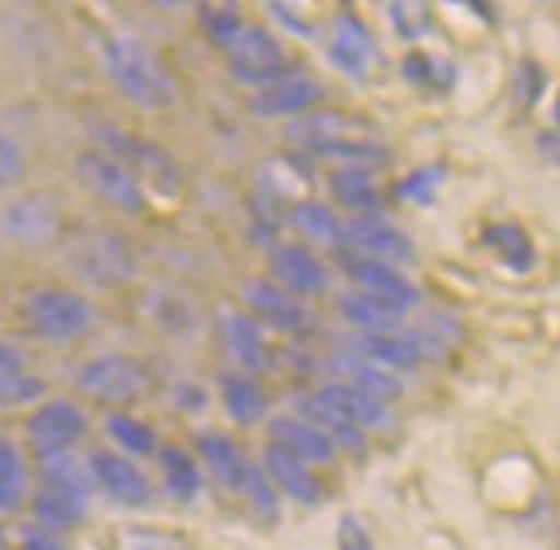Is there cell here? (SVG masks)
Masks as SVG:
<instances>
[{
    "mask_svg": "<svg viewBox=\"0 0 560 550\" xmlns=\"http://www.w3.org/2000/svg\"><path fill=\"white\" fill-rule=\"evenodd\" d=\"M104 70L125 101L142 112H166L177 104V80L163 59L136 35H107L101 46Z\"/></svg>",
    "mask_w": 560,
    "mask_h": 550,
    "instance_id": "6da1fadb",
    "label": "cell"
},
{
    "mask_svg": "<svg viewBox=\"0 0 560 550\" xmlns=\"http://www.w3.org/2000/svg\"><path fill=\"white\" fill-rule=\"evenodd\" d=\"M62 267L80 284L115 291L136 278V249L118 229H80L62 246Z\"/></svg>",
    "mask_w": 560,
    "mask_h": 550,
    "instance_id": "7a4b0ae2",
    "label": "cell"
},
{
    "mask_svg": "<svg viewBox=\"0 0 560 550\" xmlns=\"http://www.w3.org/2000/svg\"><path fill=\"white\" fill-rule=\"evenodd\" d=\"M21 315L35 336L49 343H73L80 336H88L94 326V308L91 302L77 291L67 288H38L32 291Z\"/></svg>",
    "mask_w": 560,
    "mask_h": 550,
    "instance_id": "3957f363",
    "label": "cell"
},
{
    "mask_svg": "<svg viewBox=\"0 0 560 550\" xmlns=\"http://www.w3.org/2000/svg\"><path fill=\"white\" fill-rule=\"evenodd\" d=\"M77 180L83 184V190L104 204H112L118 211H128V215H139L145 208V190L139 184V177L128 171V166L118 156H107V153H83L73 166Z\"/></svg>",
    "mask_w": 560,
    "mask_h": 550,
    "instance_id": "277c9868",
    "label": "cell"
},
{
    "mask_svg": "<svg viewBox=\"0 0 560 550\" xmlns=\"http://www.w3.org/2000/svg\"><path fill=\"white\" fill-rule=\"evenodd\" d=\"M229 56V70L232 77L243 83V87L264 91L270 83L288 77V56L284 46L267 32V28H243L235 35V42L225 49Z\"/></svg>",
    "mask_w": 560,
    "mask_h": 550,
    "instance_id": "5b68a950",
    "label": "cell"
},
{
    "mask_svg": "<svg viewBox=\"0 0 560 550\" xmlns=\"http://www.w3.org/2000/svg\"><path fill=\"white\" fill-rule=\"evenodd\" d=\"M83 436H88V412L73 406V401H46L28 419V443L38 460L73 454Z\"/></svg>",
    "mask_w": 560,
    "mask_h": 550,
    "instance_id": "8992f818",
    "label": "cell"
},
{
    "mask_svg": "<svg viewBox=\"0 0 560 550\" xmlns=\"http://www.w3.org/2000/svg\"><path fill=\"white\" fill-rule=\"evenodd\" d=\"M62 208L49 195H18L0 208V236L14 246H46L59 236Z\"/></svg>",
    "mask_w": 560,
    "mask_h": 550,
    "instance_id": "52a82bcc",
    "label": "cell"
},
{
    "mask_svg": "<svg viewBox=\"0 0 560 550\" xmlns=\"http://www.w3.org/2000/svg\"><path fill=\"white\" fill-rule=\"evenodd\" d=\"M77 388L83 395L97 398V401L121 406V401H136L145 391V374L132 356L104 353V356H94L91 364H83L77 371Z\"/></svg>",
    "mask_w": 560,
    "mask_h": 550,
    "instance_id": "ba28073f",
    "label": "cell"
},
{
    "mask_svg": "<svg viewBox=\"0 0 560 550\" xmlns=\"http://www.w3.org/2000/svg\"><path fill=\"white\" fill-rule=\"evenodd\" d=\"M88 471L94 489H101L118 505H128V510H142L153 499V484L136 468L132 457H121L115 450H94L88 460Z\"/></svg>",
    "mask_w": 560,
    "mask_h": 550,
    "instance_id": "9c48e42d",
    "label": "cell"
},
{
    "mask_svg": "<svg viewBox=\"0 0 560 550\" xmlns=\"http://www.w3.org/2000/svg\"><path fill=\"white\" fill-rule=\"evenodd\" d=\"M243 299L249 305V315L256 323H260V329H273V332H305L312 326V315L305 308V302H298L294 294H288L284 288H277L273 281H264L256 278L243 288Z\"/></svg>",
    "mask_w": 560,
    "mask_h": 550,
    "instance_id": "30bf717a",
    "label": "cell"
},
{
    "mask_svg": "<svg viewBox=\"0 0 560 550\" xmlns=\"http://www.w3.org/2000/svg\"><path fill=\"white\" fill-rule=\"evenodd\" d=\"M342 246H353L357 257H371L392 267L416 257L412 239L377 215H357L350 222H342Z\"/></svg>",
    "mask_w": 560,
    "mask_h": 550,
    "instance_id": "8fae6325",
    "label": "cell"
},
{
    "mask_svg": "<svg viewBox=\"0 0 560 550\" xmlns=\"http://www.w3.org/2000/svg\"><path fill=\"white\" fill-rule=\"evenodd\" d=\"M270 270H273V284L294 294V299H315V294L329 291L326 264L298 243H277L270 253Z\"/></svg>",
    "mask_w": 560,
    "mask_h": 550,
    "instance_id": "7c38bea8",
    "label": "cell"
},
{
    "mask_svg": "<svg viewBox=\"0 0 560 550\" xmlns=\"http://www.w3.org/2000/svg\"><path fill=\"white\" fill-rule=\"evenodd\" d=\"M326 91L308 73H288L284 80L270 83V87L256 91L249 101V112L256 118H305L312 115Z\"/></svg>",
    "mask_w": 560,
    "mask_h": 550,
    "instance_id": "4fadbf2b",
    "label": "cell"
},
{
    "mask_svg": "<svg viewBox=\"0 0 560 550\" xmlns=\"http://www.w3.org/2000/svg\"><path fill=\"white\" fill-rule=\"evenodd\" d=\"M374 49H377L374 35L368 25H363V17H357L350 11L332 17L329 38H326V56L339 73H347L353 80L368 77V70L374 67Z\"/></svg>",
    "mask_w": 560,
    "mask_h": 550,
    "instance_id": "5bb4252c",
    "label": "cell"
},
{
    "mask_svg": "<svg viewBox=\"0 0 560 550\" xmlns=\"http://www.w3.org/2000/svg\"><path fill=\"white\" fill-rule=\"evenodd\" d=\"M219 332L225 353L235 361L240 374H260L270 367V350H267V332L260 329V323L253 319L243 308H225L219 315Z\"/></svg>",
    "mask_w": 560,
    "mask_h": 550,
    "instance_id": "9a60e30c",
    "label": "cell"
},
{
    "mask_svg": "<svg viewBox=\"0 0 560 550\" xmlns=\"http://www.w3.org/2000/svg\"><path fill=\"white\" fill-rule=\"evenodd\" d=\"M342 264H347L350 278L368 294H374V299H384V302H392V305H398L405 312L422 302L419 288L408 281V273H401L392 264H381V260H371V257H357V253H353V257H342Z\"/></svg>",
    "mask_w": 560,
    "mask_h": 550,
    "instance_id": "2e32d148",
    "label": "cell"
},
{
    "mask_svg": "<svg viewBox=\"0 0 560 550\" xmlns=\"http://www.w3.org/2000/svg\"><path fill=\"white\" fill-rule=\"evenodd\" d=\"M377 129L363 118H350L339 112H315L305 118H294L288 125V139L301 150H315V145L339 142V139H374Z\"/></svg>",
    "mask_w": 560,
    "mask_h": 550,
    "instance_id": "e0dca14e",
    "label": "cell"
},
{
    "mask_svg": "<svg viewBox=\"0 0 560 550\" xmlns=\"http://www.w3.org/2000/svg\"><path fill=\"white\" fill-rule=\"evenodd\" d=\"M264 475L270 478V484L277 492H284L298 505H318L322 502V484H318L315 471L305 460H298L288 450L273 447V443H267V450H264Z\"/></svg>",
    "mask_w": 560,
    "mask_h": 550,
    "instance_id": "ac0fdd59",
    "label": "cell"
},
{
    "mask_svg": "<svg viewBox=\"0 0 560 550\" xmlns=\"http://www.w3.org/2000/svg\"><path fill=\"white\" fill-rule=\"evenodd\" d=\"M322 371L332 374V381H342V385H353L360 391L374 395L377 401L401 395V385L392 371H384V367L363 361V356H353V353H332L329 361H322Z\"/></svg>",
    "mask_w": 560,
    "mask_h": 550,
    "instance_id": "d6986e66",
    "label": "cell"
},
{
    "mask_svg": "<svg viewBox=\"0 0 560 550\" xmlns=\"http://www.w3.org/2000/svg\"><path fill=\"white\" fill-rule=\"evenodd\" d=\"M270 443L291 457L305 464H329L336 457V447L322 436L315 426H308L301 416H277L270 419Z\"/></svg>",
    "mask_w": 560,
    "mask_h": 550,
    "instance_id": "ffe728a7",
    "label": "cell"
},
{
    "mask_svg": "<svg viewBox=\"0 0 560 550\" xmlns=\"http://www.w3.org/2000/svg\"><path fill=\"white\" fill-rule=\"evenodd\" d=\"M142 312L163 336H174V340H194V336H198V326H201L198 312H194V305L177 291H166V288L149 291L142 299Z\"/></svg>",
    "mask_w": 560,
    "mask_h": 550,
    "instance_id": "44dd1931",
    "label": "cell"
},
{
    "mask_svg": "<svg viewBox=\"0 0 560 550\" xmlns=\"http://www.w3.org/2000/svg\"><path fill=\"white\" fill-rule=\"evenodd\" d=\"M332 412H339L342 419H350L357 430H381L387 426V406L377 401L374 395L360 391L353 385H342V381H326L318 391H315Z\"/></svg>",
    "mask_w": 560,
    "mask_h": 550,
    "instance_id": "7402d4cb",
    "label": "cell"
},
{
    "mask_svg": "<svg viewBox=\"0 0 560 550\" xmlns=\"http://www.w3.org/2000/svg\"><path fill=\"white\" fill-rule=\"evenodd\" d=\"M294 416H301V419L308 422V426H315L322 436H326V440L332 443V447H347V450H353V454H363V450H368V440H363V430H357L350 419H342L339 412H332L315 391L294 398Z\"/></svg>",
    "mask_w": 560,
    "mask_h": 550,
    "instance_id": "603a6c76",
    "label": "cell"
},
{
    "mask_svg": "<svg viewBox=\"0 0 560 550\" xmlns=\"http://www.w3.org/2000/svg\"><path fill=\"white\" fill-rule=\"evenodd\" d=\"M38 398H46V381L11 343L0 340V406H32Z\"/></svg>",
    "mask_w": 560,
    "mask_h": 550,
    "instance_id": "cb8c5ba5",
    "label": "cell"
},
{
    "mask_svg": "<svg viewBox=\"0 0 560 550\" xmlns=\"http://www.w3.org/2000/svg\"><path fill=\"white\" fill-rule=\"evenodd\" d=\"M339 315L363 332H377V329L401 326L405 308L384 302V299H374V294H368V291H347L339 299Z\"/></svg>",
    "mask_w": 560,
    "mask_h": 550,
    "instance_id": "d4e9b609",
    "label": "cell"
},
{
    "mask_svg": "<svg viewBox=\"0 0 560 550\" xmlns=\"http://www.w3.org/2000/svg\"><path fill=\"white\" fill-rule=\"evenodd\" d=\"M288 225L312 243L342 249V219H336V211L322 201H294L288 211Z\"/></svg>",
    "mask_w": 560,
    "mask_h": 550,
    "instance_id": "484cf974",
    "label": "cell"
},
{
    "mask_svg": "<svg viewBox=\"0 0 560 550\" xmlns=\"http://www.w3.org/2000/svg\"><path fill=\"white\" fill-rule=\"evenodd\" d=\"M198 450L208 464V471L214 475V481L225 484V489H240L243 471H246V457L235 447V440H229L225 433H201L198 436Z\"/></svg>",
    "mask_w": 560,
    "mask_h": 550,
    "instance_id": "4316f807",
    "label": "cell"
},
{
    "mask_svg": "<svg viewBox=\"0 0 560 550\" xmlns=\"http://www.w3.org/2000/svg\"><path fill=\"white\" fill-rule=\"evenodd\" d=\"M329 190L342 208L353 211V215H371V211L381 204L377 184H374L371 171H363V166H339V171H332Z\"/></svg>",
    "mask_w": 560,
    "mask_h": 550,
    "instance_id": "83f0119b",
    "label": "cell"
},
{
    "mask_svg": "<svg viewBox=\"0 0 560 550\" xmlns=\"http://www.w3.org/2000/svg\"><path fill=\"white\" fill-rule=\"evenodd\" d=\"M222 401H225V412L243 422V426H253L267 416V391L256 385L249 374L232 371L222 377Z\"/></svg>",
    "mask_w": 560,
    "mask_h": 550,
    "instance_id": "f1b7e54d",
    "label": "cell"
},
{
    "mask_svg": "<svg viewBox=\"0 0 560 550\" xmlns=\"http://www.w3.org/2000/svg\"><path fill=\"white\" fill-rule=\"evenodd\" d=\"M42 489L62 492V495L77 499L80 505H88L91 492H94V481H91V471L83 468L73 454H67V457L42 460Z\"/></svg>",
    "mask_w": 560,
    "mask_h": 550,
    "instance_id": "f546056e",
    "label": "cell"
},
{
    "mask_svg": "<svg viewBox=\"0 0 560 550\" xmlns=\"http://www.w3.org/2000/svg\"><path fill=\"white\" fill-rule=\"evenodd\" d=\"M485 246L499 253L505 267L515 273H526L536 264V249H533L529 232L515 222H499V225L485 229Z\"/></svg>",
    "mask_w": 560,
    "mask_h": 550,
    "instance_id": "4dcf8cb0",
    "label": "cell"
},
{
    "mask_svg": "<svg viewBox=\"0 0 560 550\" xmlns=\"http://www.w3.org/2000/svg\"><path fill=\"white\" fill-rule=\"evenodd\" d=\"M28 499V464L14 447V440L0 433V513L21 510Z\"/></svg>",
    "mask_w": 560,
    "mask_h": 550,
    "instance_id": "1f68e13d",
    "label": "cell"
},
{
    "mask_svg": "<svg viewBox=\"0 0 560 550\" xmlns=\"http://www.w3.org/2000/svg\"><path fill=\"white\" fill-rule=\"evenodd\" d=\"M83 510H88V505H80L77 499L52 492V489H38V495L32 499V516L38 523V530L52 534V537L73 530L83 516Z\"/></svg>",
    "mask_w": 560,
    "mask_h": 550,
    "instance_id": "d6a6232c",
    "label": "cell"
},
{
    "mask_svg": "<svg viewBox=\"0 0 560 550\" xmlns=\"http://www.w3.org/2000/svg\"><path fill=\"white\" fill-rule=\"evenodd\" d=\"M160 468H163V489L177 502H194L201 492V468L194 457L180 447H160Z\"/></svg>",
    "mask_w": 560,
    "mask_h": 550,
    "instance_id": "836d02e7",
    "label": "cell"
},
{
    "mask_svg": "<svg viewBox=\"0 0 560 550\" xmlns=\"http://www.w3.org/2000/svg\"><path fill=\"white\" fill-rule=\"evenodd\" d=\"M240 492L249 505V513L260 519L264 526H273L280 519V495L270 484V478L264 475V468H256V464H246L243 471V481H240Z\"/></svg>",
    "mask_w": 560,
    "mask_h": 550,
    "instance_id": "e575fe53",
    "label": "cell"
},
{
    "mask_svg": "<svg viewBox=\"0 0 560 550\" xmlns=\"http://www.w3.org/2000/svg\"><path fill=\"white\" fill-rule=\"evenodd\" d=\"M107 436H112L118 447L125 454H132V457L156 454V433L136 416H125V412L112 416V419H107Z\"/></svg>",
    "mask_w": 560,
    "mask_h": 550,
    "instance_id": "d590c367",
    "label": "cell"
},
{
    "mask_svg": "<svg viewBox=\"0 0 560 550\" xmlns=\"http://www.w3.org/2000/svg\"><path fill=\"white\" fill-rule=\"evenodd\" d=\"M201 25H205V32H208V38L214 42V46H222V49H229L232 42H235V35L246 28L240 8H229V4H222V8H201Z\"/></svg>",
    "mask_w": 560,
    "mask_h": 550,
    "instance_id": "8d00e7d4",
    "label": "cell"
},
{
    "mask_svg": "<svg viewBox=\"0 0 560 550\" xmlns=\"http://www.w3.org/2000/svg\"><path fill=\"white\" fill-rule=\"evenodd\" d=\"M401 73H405V80L419 83V87H433V91L440 87V80H443V87H450V83H454V70L443 67L440 59L425 56V52H412V56H405V62H401Z\"/></svg>",
    "mask_w": 560,
    "mask_h": 550,
    "instance_id": "74e56055",
    "label": "cell"
},
{
    "mask_svg": "<svg viewBox=\"0 0 560 550\" xmlns=\"http://www.w3.org/2000/svg\"><path fill=\"white\" fill-rule=\"evenodd\" d=\"M443 177H446V171H443V166H436V163L419 166V171H412L398 184V198L401 201H416V204H429V201L436 198Z\"/></svg>",
    "mask_w": 560,
    "mask_h": 550,
    "instance_id": "f35d334b",
    "label": "cell"
},
{
    "mask_svg": "<svg viewBox=\"0 0 560 550\" xmlns=\"http://www.w3.org/2000/svg\"><path fill=\"white\" fill-rule=\"evenodd\" d=\"M387 14H392V25H395L398 38L416 42V38L429 35V8L425 4H392Z\"/></svg>",
    "mask_w": 560,
    "mask_h": 550,
    "instance_id": "ab89813d",
    "label": "cell"
},
{
    "mask_svg": "<svg viewBox=\"0 0 560 550\" xmlns=\"http://www.w3.org/2000/svg\"><path fill=\"white\" fill-rule=\"evenodd\" d=\"M544 80H547V73H544V67L536 59H523L520 67H515V101H520L526 112L533 108L536 101H540Z\"/></svg>",
    "mask_w": 560,
    "mask_h": 550,
    "instance_id": "60d3db41",
    "label": "cell"
},
{
    "mask_svg": "<svg viewBox=\"0 0 560 550\" xmlns=\"http://www.w3.org/2000/svg\"><path fill=\"white\" fill-rule=\"evenodd\" d=\"M125 550H194L184 537L163 530H132L125 534Z\"/></svg>",
    "mask_w": 560,
    "mask_h": 550,
    "instance_id": "b9f144b4",
    "label": "cell"
},
{
    "mask_svg": "<svg viewBox=\"0 0 560 550\" xmlns=\"http://www.w3.org/2000/svg\"><path fill=\"white\" fill-rule=\"evenodd\" d=\"M21 177H25V153H21V145L14 139L0 132V190L18 184Z\"/></svg>",
    "mask_w": 560,
    "mask_h": 550,
    "instance_id": "7bdbcfd3",
    "label": "cell"
},
{
    "mask_svg": "<svg viewBox=\"0 0 560 550\" xmlns=\"http://www.w3.org/2000/svg\"><path fill=\"white\" fill-rule=\"evenodd\" d=\"M336 547L339 550H377L374 547V537L368 534V526H363L353 513H347L336 526Z\"/></svg>",
    "mask_w": 560,
    "mask_h": 550,
    "instance_id": "ee69618b",
    "label": "cell"
},
{
    "mask_svg": "<svg viewBox=\"0 0 560 550\" xmlns=\"http://www.w3.org/2000/svg\"><path fill=\"white\" fill-rule=\"evenodd\" d=\"M267 14H273L277 21H284V28H288V32H294V35H301V38L315 35V25H312V21L301 17V11H298V8H288V4H270V8H267Z\"/></svg>",
    "mask_w": 560,
    "mask_h": 550,
    "instance_id": "f6af8a7d",
    "label": "cell"
},
{
    "mask_svg": "<svg viewBox=\"0 0 560 550\" xmlns=\"http://www.w3.org/2000/svg\"><path fill=\"white\" fill-rule=\"evenodd\" d=\"M21 550H67L59 543V537L52 534H42V530H28L25 540H21Z\"/></svg>",
    "mask_w": 560,
    "mask_h": 550,
    "instance_id": "bcb514c9",
    "label": "cell"
},
{
    "mask_svg": "<svg viewBox=\"0 0 560 550\" xmlns=\"http://www.w3.org/2000/svg\"><path fill=\"white\" fill-rule=\"evenodd\" d=\"M177 401H180V406H190V401H194V406H205V395L194 385H180L177 388Z\"/></svg>",
    "mask_w": 560,
    "mask_h": 550,
    "instance_id": "7dc6e473",
    "label": "cell"
},
{
    "mask_svg": "<svg viewBox=\"0 0 560 550\" xmlns=\"http://www.w3.org/2000/svg\"><path fill=\"white\" fill-rule=\"evenodd\" d=\"M0 550H8V534H4V526H0Z\"/></svg>",
    "mask_w": 560,
    "mask_h": 550,
    "instance_id": "c3c4849f",
    "label": "cell"
},
{
    "mask_svg": "<svg viewBox=\"0 0 560 550\" xmlns=\"http://www.w3.org/2000/svg\"><path fill=\"white\" fill-rule=\"evenodd\" d=\"M553 118L560 121V94H557V101H553Z\"/></svg>",
    "mask_w": 560,
    "mask_h": 550,
    "instance_id": "681fc988",
    "label": "cell"
}]
</instances>
